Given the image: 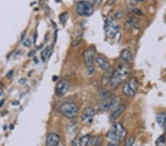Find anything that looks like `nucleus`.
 <instances>
[{"mask_svg": "<svg viewBox=\"0 0 166 146\" xmlns=\"http://www.w3.org/2000/svg\"><path fill=\"white\" fill-rule=\"evenodd\" d=\"M131 69L126 64L119 65L117 69L112 72L109 84L112 87H117L122 84L130 75Z\"/></svg>", "mask_w": 166, "mask_h": 146, "instance_id": "nucleus-1", "label": "nucleus"}, {"mask_svg": "<svg viewBox=\"0 0 166 146\" xmlns=\"http://www.w3.org/2000/svg\"><path fill=\"white\" fill-rule=\"evenodd\" d=\"M127 136V131L120 122H115L112 125L110 129L106 133V137L112 143L117 144L124 140Z\"/></svg>", "mask_w": 166, "mask_h": 146, "instance_id": "nucleus-2", "label": "nucleus"}, {"mask_svg": "<svg viewBox=\"0 0 166 146\" xmlns=\"http://www.w3.org/2000/svg\"><path fill=\"white\" fill-rule=\"evenodd\" d=\"M104 29L105 34L109 38H114L117 35L120 31V25L118 23L116 22L115 18L109 16L104 22Z\"/></svg>", "mask_w": 166, "mask_h": 146, "instance_id": "nucleus-3", "label": "nucleus"}, {"mask_svg": "<svg viewBox=\"0 0 166 146\" xmlns=\"http://www.w3.org/2000/svg\"><path fill=\"white\" fill-rule=\"evenodd\" d=\"M59 111L64 117L69 119L75 118L78 116L79 108L76 103L72 102H66L62 103L59 107Z\"/></svg>", "mask_w": 166, "mask_h": 146, "instance_id": "nucleus-4", "label": "nucleus"}, {"mask_svg": "<svg viewBox=\"0 0 166 146\" xmlns=\"http://www.w3.org/2000/svg\"><path fill=\"white\" fill-rule=\"evenodd\" d=\"M76 13L81 16H91L94 13L93 5L89 1H79L76 5Z\"/></svg>", "mask_w": 166, "mask_h": 146, "instance_id": "nucleus-5", "label": "nucleus"}, {"mask_svg": "<svg viewBox=\"0 0 166 146\" xmlns=\"http://www.w3.org/2000/svg\"><path fill=\"white\" fill-rule=\"evenodd\" d=\"M117 103H118V99L112 96L108 98L101 99V100L98 103V108L102 111H109L112 109L115 110L119 106Z\"/></svg>", "mask_w": 166, "mask_h": 146, "instance_id": "nucleus-6", "label": "nucleus"}, {"mask_svg": "<svg viewBox=\"0 0 166 146\" xmlns=\"http://www.w3.org/2000/svg\"><path fill=\"white\" fill-rule=\"evenodd\" d=\"M138 89V81L136 78H131L123 86V93L128 97H134Z\"/></svg>", "mask_w": 166, "mask_h": 146, "instance_id": "nucleus-7", "label": "nucleus"}, {"mask_svg": "<svg viewBox=\"0 0 166 146\" xmlns=\"http://www.w3.org/2000/svg\"><path fill=\"white\" fill-rule=\"evenodd\" d=\"M83 56L87 73H88V75H93L94 73V52L92 50V49H86V50L83 52Z\"/></svg>", "mask_w": 166, "mask_h": 146, "instance_id": "nucleus-8", "label": "nucleus"}, {"mask_svg": "<svg viewBox=\"0 0 166 146\" xmlns=\"http://www.w3.org/2000/svg\"><path fill=\"white\" fill-rule=\"evenodd\" d=\"M69 88V83L67 79H61L55 86V95L58 97H63Z\"/></svg>", "mask_w": 166, "mask_h": 146, "instance_id": "nucleus-9", "label": "nucleus"}, {"mask_svg": "<svg viewBox=\"0 0 166 146\" xmlns=\"http://www.w3.org/2000/svg\"><path fill=\"white\" fill-rule=\"evenodd\" d=\"M95 115V110L92 106H89L87 107L82 112L81 119L82 120L85 121V122H92L93 120V117Z\"/></svg>", "mask_w": 166, "mask_h": 146, "instance_id": "nucleus-10", "label": "nucleus"}, {"mask_svg": "<svg viewBox=\"0 0 166 146\" xmlns=\"http://www.w3.org/2000/svg\"><path fill=\"white\" fill-rule=\"evenodd\" d=\"M61 140L59 135L56 133H50L46 138V146H58Z\"/></svg>", "mask_w": 166, "mask_h": 146, "instance_id": "nucleus-11", "label": "nucleus"}, {"mask_svg": "<svg viewBox=\"0 0 166 146\" xmlns=\"http://www.w3.org/2000/svg\"><path fill=\"white\" fill-rule=\"evenodd\" d=\"M95 61L98 65V67L103 71H106L111 67L110 64L109 62L108 61V60H107L104 56H101V55L96 57Z\"/></svg>", "mask_w": 166, "mask_h": 146, "instance_id": "nucleus-12", "label": "nucleus"}, {"mask_svg": "<svg viewBox=\"0 0 166 146\" xmlns=\"http://www.w3.org/2000/svg\"><path fill=\"white\" fill-rule=\"evenodd\" d=\"M120 56L121 60H122L125 64L131 63L132 60H133L131 53L127 49H122L120 52Z\"/></svg>", "mask_w": 166, "mask_h": 146, "instance_id": "nucleus-13", "label": "nucleus"}, {"mask_svg": "<svg viewBox=\"0 0 166 146\" xmlns=\"http://www.w3.org/2000/svg\"><path fill=\"white\" fill-rule=\"evenodd\" d=\"M125 109H126V106L124 105H120L114 111L113 113L111 115V119L112 120H116L117 118H118L122 115L123 112L125 111Z\"/></svg>", "mask_w": 166, "mask_h": 146, "instance_id": "nucleus-14", "label": "nucleus"}, {"mask_svg": "<svg viewBox=\"0 0 166 146\" xmlns=\"http://www.w3.org/2000/svg\"><path fill=\"white\" fill-rule=\"evenodd\" d=\"M157 122L160 127L163 128L166 125V112H160L157 115Z\"/></svg>", "mask_w": 166, "mask_h": 146, "instance_id": "nucleus-15", "label": "nucleus"}, {"mask_svg": "<svg viewBox=\"0 0 166 146\" xmlns=\"http://www.w3.org/2000/svg\"><path fill=\"white\" fill-rule=\"evenodd\" d=\"M91 142V137L90 134H85L78 140L79 146H88Z\"/></svg>", "mask_w": 166, "mask_h": 146, "instance_id": "nucleus-16", "label": "nucleus"}, {"mask_svg": "<svg viewBox=\"0 0 166 146\" xmlns=\"http://www.w3.org/2000/svg\"><path fill=\"white\" fill-rule=\"evenodd\" d=\"M112 68L108 69L107 70H106V72H105V74L103 75V82L104 83H109L110 81V78L111 76H112Z\"/></svg>", "mask_w": 166, "mask_h": 146, "instance_id": "nucleus-17", "label": "nucleus"}, {"mask_svg": "<svg viewBox=\"0 0 166 146\" xmlns=\"http://www.w3.org/2000/svg\"><path fill=\"white\" fill-rule=\"evenodd\" d=\"M50 50V47L47 46V47H46L42 52H41V58H42V61L44 62L46 61L48 55H49Z\"/></svg>", "mask_w": 166, "mask_h": 146, "instance_id": "nucleus-18", "label": "nucleus"}, {"mask_svg": "<svg viewBox=\"0 0 166 146\" xmlns=\"http://www.w3.org/2000/svg\"><path fill=\"white\" fill-rule=\"evenodd\" d=\"M99 96H100V97H101V99L108 98V97H112V93L109 92L108 90H106V89L100 90Z\"/></svg>", "mask_w": 166, "mask_h": 146, "instance_id": "nucleus-19", "label": "nucleus"}, {"mask_svg": "<svg viewBox=\"0 0 166 146\" xmlns=\"http://www.w3.org/2000/svg\"><path fill=\"white\" fill-rule=\"evenodd\" d=\"M156 146H165V139L163 135L159 137L156 141Z\"/></svg>", "mask_w": 166, "mask_h": 146, "instance_id": "nucleus-20", "label": "nucleus"}, {"mask_svg": "<svg viewBox=\"0 0 166 146\" xmlns=\"http://www.w3.org/2000/svg\"><path fill=\"white\" fill-rule=\"evenodd\" d=\"M134 144H135V139L133 137H129L126 140L124 146H134Z\"/></svg>", "mask_w": 166, "mask_h": 146, "instance_id": "nucleus-21", "label": "nucleus"}, {"mask_svg": "<svg viewBox=\"0 0 166 146\" xmlns=\"http://www.w3.org/2000/svg\"><path fill=\"white\" fill-rule=\"evenodd\" d=\"M59 19H60L61 22L63 23V24H64V23L67 22V19H68V14H67V13H61L60 15Z\"/></svg>", "mask_w": 166, "mask_h": 146, "instance_id": "nucleus-22", "label": "nucleus"}, {"mask_svg": "<svg viewBox=\"0 0 166 146\" xmlns=\"http://www.w3.org/2000/svg\"><path fill=\"white\" fill-rule=\"evenodd\" d=\"M101 140H101V137L100 138V137H96V138H94V142L93 143V145L94 146H98V145H100V144H101Z\"/></svg>", "mask_w": 166, "mask_h": 146, "instance_id": "nucleus-23", "label": "nucleus"}, {"mask_svg": "<svg viewBox=\"0 0 166 146\" xmlns=\"http://www.w3.org/2000/svg\"><path fill=\"white\" fill-rule=\"evenodd\" d=\"M23 45L26 47H30V45H31V42H30V39H27V40L24 41V42H23Z\"/></svg>", "mask_w": 166, "mask_h": 146, "instance_id": "nucleus-24", "label": "nucleus"}, {"mask_svg": "<svg viewBox=\"0 0 166 146\" xmlns=\"http://www.w3.org/2000/svg\"><path fill=\"white\" fill-rule=\"evenodd\" d=\"M78 145H79L78 140H77V138L74 139V140L72 141V143H71V146H78Z\"/></svg>", "mask_w": 166, "mask_h": 146, "instance_id": "nucleus-25", "label": "nucleus"}, {"mask_svg": "<svg viewBox=\"0 0 166 146\" xmlns=\"http://www.w3.org/2000/svg\"><path fill=\"white\" fill-rule=\"evenodd\" d=\"M13 70H10V71H9V72H8V74L6 75V77L10 79V78H11L12 77H13Z\"/></svg>", "mask_w": 166, "mask_h": 146, "instance_id": "nucleus-26", "label": "nucleus"}, {"mask_svg": "<svg viewBox=\"0 0 166 146\" xmlns=\"http://www.w3.org/2000/svg\"><path fill=\"white\" fill-rule=\"evenodd\" d=\"M27 80L25 78H21V79H19V83H20V84H24V83H26Z\"/></svg>", "mask_w": 166, "mask_h": 146, "instance_id": "nucleus-27", "label": "nucleus"}, {"mask_svg": "<svg viewBox=\"0 0 166 146\" xmlns=\"http://www.w3.org/2000/svg\"><path fill=\"white\" fill-rule=\"evenodd\" d=\"M35 50H31L30 52H29V53H28V56L30 57V56H34L35 55Z\"/></svg>", "mask_w": 166, "mask_h": 146, "instance_id": "nucleus-28", "label": "nucleus"}, {"mask_svg": "<svg viewBox=\"0 0 166 146\" xmlns=\"http://www.w3.org/2000/svg\"><path fill=\"white\" fill-rule=\"evenodd\" d=\"M4 104H5V99H2L1 101H0V108L2 107Z\"/></svg>", "mask_w": 166, "mask_h": 146, "instance_id": "nucleus-29", "label": "nucleus"}, {"mask_svg": "<svg viewBox=\"0 0 166 146\" xmlns=\"http://www.w3.org/2000/svg\"><path fill=\"white\" fill-rule=\"evenodd\" d=\"M12 104H13V106H17V105H19V101H16V102L12 103Z\"/></svg>", "mask_w": 166, "mask_h": 146, "instance_id": "nucleus-30", "label": "nucleus"}, {"mask_svg": "<svg viewBox=\"0 0 166 146\" xmlns=\"http://www.w3.org/2000/svg\"><path fill=\"white\" fill-rule=\"evenodd\" d=\"M95 1V0H89V2H94Z\"/></svg>", "mask_w": 166, "mask_h": 146, "instance_id": "nucleus-31", "label": "nucleus"}, {"mask_svg": "<svg viewBox=\"0 0 166 146\" xmlns=\"http://www.w3.org/2000/svg\"><path fill=\"white\" fill-rule=\"evenodd\" d=\"M135 1H137V2H141V1H142V0H135Z\"/></svg>", "mask_w": 166, "mask_h": 146, "instance_id": "nucleus-32", "label": "nucleus"}, {"mask_svg": "<svg viewBox=\"0 0 166 146\" xmlns=\"http://www.w3.org/2000/svg\"><path fill=\"white\" fill-rule=\"evenodd\" d=\"M165 131H166V129H165Z\"/></svg>", "mask_w": 166, "mask_h": 146, "instance_id": "nucleus-33", "label": "nucleus"}]
</instances>
